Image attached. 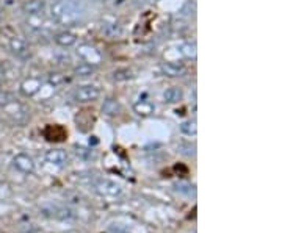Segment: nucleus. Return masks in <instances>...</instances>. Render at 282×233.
<instances>
[{
  "label": "nucleus",
  "mask_w": 282,
  "mask_h": 233,
  "mask_svg": "<svg viewBox=\"0 0 282 233\" xmlns=\"http://www.w3.org/2000/svg\"><path fill=\"white\" fill-rule=\"evenodd\" d=\"M50 16L55 22L64 27H72V25L79 24L83 17L82 7L74 2V0H55L50 5Z\"/></svg>",
  "instance_id": "nucleus-1"
},
{
  "label": "nucleus",
  "mask_w": 282,
  "mask_h": 233,
  "mask_svg": "<svg viewBox=\"0 0 282 233\" xmlns=\"http://www.w3.org/2000/svg\"><path fill=\"white\" fill-rule=\"evenodd\" d=\"M93 187H94V191L102 197H116L122 191L116 182L109 180V178H99Z\"/></svg>",
  "instance_id": "nucleus-2"
},
{
  "label": "nucleus",
  "mask_w": 282,
  "mask_h": 233,
  "mask_svg": "<svg viewBox=\"0 0 282 233\" xmlns=\"http://www.w3.org/2000/svg\"><path fill=\"white\" fill-rule=\"evenodd\" d=\"M72 97L77 103H90V102H94L100 97V89L94 85L79 86L75 89Z\"/></svg>",
  "instance_id": "nucleus-3"
},
{
  "label": "nucleus",
  "mask_w": 282,
  "mask_h": 233,
  "mask_svg": "<svg viewBox=\"0 0 282 233\" xmlns=\"http://www.w3.org/2000/svg\"><path fill=\"white\" fill-rule=\"evenodd\" d=\"M77 55H79L83 63H88V64H99L102 61V54H100V50H97L94 45L91 44H82L79 45V49H77Z\"/></svg>",
  "instance_id": "nucleus-4"
},
{
  "label": "nucleus",
  "mask_w": 282,
  "mask_h": 233,
  "mask_svg": "<svg viewBox=\"0 0 282 233\" xmlns=\"http://www.w3.org/2000/svg\"><path fill=\"white\" fill-rule=\"evenodd\" d=\"M2 108H4L5 114L8 118H11L16 124H22V122H25V119H27V110H25L24 105H20L16 99L5 103Z\"/></svg>",
  "instance_id": "nucleus-5"
},
{
  "label": "nucleus",
  "mask_w": 282,
  "mask_h": 233,
  "mask_svg": "<svg viewBox=\"0 0 282 233\" xmlns=\"http://www.w3.org/2000/svg\"><path fill=\"white\" fill-rule=\"evenodd\" d=\"M44 158L49 165L57 166V168H64L69 161L68 153L63 149H52V150H47Z\"/></svg>",
  "instance_id": "nucleus-6"
},
{
  "label": "nucleus",
  "mask_w": 282,
  "mask_h": 233,
  "mask_svg": "<svg viewBox=\"0 0 282 233\" xmlns=\"http://www.w3.org/2000/svg\"><path fill=\"white\" fill-rule=\"evenodd\" d=\"M13 166L22 174H32L35 171V161L27 153H17L13 158Z\"/></svg>",
  "instance_id": "nucleus-7"
},
{
  "label": "nucleus",
  "mask_w": 282,
  "mask_h": 233,
  "mask_svg": "<svg viewBox=\"0 0 282 233\" xmlns=\"http://www.w3.org/2000/svg\"><path fill=\"white\" fill-rule=\"evenodd\" d=\"M42 88V80L39 77H29V79H25L20 85V92L27 97H32L35 94H38Z\"/></svg>",
  "instance_id": "nucleus-8"
},
{
  "label": "nucleus",
  "mask_w": 282,
  "mask_h": 233,
  "mask_svg": "<svg viewBox=\"0 0 282 233\" xmlns=\"http://www.w3.org/2000/svg\"><path fill=\"white\" fill-rule=\"evenodd\" d=\"M10 50L19 58H27L30 55V49H29L27 42L19 39V38H13L10 41Z\"/></svg>",
  "instance_id": "nucleus-9"
},
{
  "label": "nucleus",
  "mask_w": 282,
  "mask_h": 233,
  "mask_svg": "<svg viewBox=\"0 0 282 233\" xmlns=\"http://www.w3.org/2000/svg\"><path fill=\"white\" fill-rule=\"evenodd\" d=\"M134 110L138 116H150L154 114V111H156V105L150 102V100H138L135 105H134Z\"/></svg>",
  "instance_id": "nucleus-10"
},
{
  "label": "nucleus",
  "mask_w": 282,
  "mask_h": 233,
  "mask_svg": "<svg viewBox=\"0 0 282 233\" xmlns=\"http://www.w3.org/2000/svg\"><path fill=\"white\" fill-rule=\"evenodd\" d=\"M162 74L165 77H181L185 74V67L182 64H177V63H163L162 64Z\"/></svg>",
  "instance_id": "nucleus-11"
},
{
  "label": "nucleus",
  "mask_w": 282,
  "mask_h": 233,
  "mask_svg": "<svg viewBox=\"0 0 282 233\" xmlns=\"http://www.w3.org/2000/svg\"><path fill=\"white\" fill-rule=\"evenodd\" d=\"M24 13L27 16H33V14H42L44 13V2L42 0H29L27 4H24Z\"/></svg>",
  "instance_id": "nucleus-12"
},
{
  "label": "nucleus",
  "mask_w": 282,
  "mask_h": 233,
  "mask_svg": "<svg viewBox=\"0 0 282 233\" xmlns=\"http://www.w3.org/2000/svg\"><path fill=\"white\" fill-rule=\"evenodd\" d=\"M55 42L61 47H71L77 42V36L71 32H61L55 36Z\"/></svg>",
  "instance_id": "nucleus-13"
},
{
  "label": "nucleus",
  "mask_w": 282,
  "mask_h": 233,
  "mask_svg": "<svg viewBox=\"0 0 282 233\" xmlns=\"http://www.w3.org/2000/svg\"><path fill=\"white\" fill-rule=\"evenodd\" d=\"M182 97H184V92H182L181 88H177V86H172V88L166 89L165 94H163V99L168 103H177V102L182 100Z\"/></svg>",
  "instance_id": "nucleus-14"
},
{
  "label": "nucleus",
  "mask_w": 282,
  "mask_h": 233,
  "mask_svg": "<svg viewBox=\"0 0 282 233\" xmlns=\"http://www.w3.org/2000/svg\"><path fill=\"white\" fill-rule=\"evenodd\" d=\"M119 111H121V107L115 99H107L104 102V105H102V113L107 116H116Z\"/></svg>",
  "instance_id": "nucleus-15"
},
{
  "label": "nucleus",
  "mask_w": 282,
  "mask_h": 233,
  "mask_svg": "<svg viewBox=\"0 0 282 233\" xmlns=\"http://www.w3.org/2000/svg\"><path fill=\"white\" fill-rule=\"evenodd\" d=\"M179 50H181V54H182L187 60H194V58H196V44L191 42V41L181 44Z\"/></svg>",
  "instance_id": "nucleus-16"
},
{
  "label": "nucleus",
  "mask_w": 282,
  "mask_h": 233,
  "mask_svg": "<svg viewBox=\"0 0 282 233\" xmlns=\"http://www.w3.org/2000/svg\"><path fill=\"white\" fill-rule=\"evenodd\" d=\"M94 71H96V66L88 63H80L77 67H74V74L77 77H90L91 74H94Z\"/></svg>",
  "instance_id": "nucleus-17"
},
{
  "label": "nucleus",
  "mask_w": 282,
  "mask_h": 233,
  "mask_svg": "<svg viewBox=\"0 0 282 233\" xmlns=\"http://www.w3.org/2000/svg\"><path fill=\"white\" fill-rule=\"evenodd\" d=\"M64 75L61 74V72H52V74H49V77H47V82H49V85L50 86H54V88H57V86H60V85H63L64 83Z\"/></svg>",
  "instance_id": "nucleus-18"
},
{
  "label": "nucleus",
  "mask_w": 282,
  "mask_h": 233,
  "mask_svg": "<svg viewBox=\"0 0 282 233\" xmlns=\"http://www.w3.org/2000/svg\"><path fill=\"white\" fill-rule=\"evenodd\" d=\"M181 132L184 135H188V136H194L196 135V122L194 121H185L181 124Z\"/></svg>",
  "instance_id": "nucleus-19"
},
{
  "label": "nucleus",
  "mask_w": 282,
  "mask_h": 233,
  "mask_svg": "<svg viewBox=\"0 0 282 233\" xmlns=\"http://www.w3.org/2000/svg\"><path fill=\"white\" fill-rule=\"evenodd\" d=\"M113 79L116 82H124V80H131L132 79V72L129 69H118L113 72Z\"/></svg>",
  "instance_id": "nucleus-20"
},
{
  "label": "nucleus",
  "mask_w": 282,
  "mask_h": 233,
  "mask_svg": "<svg viewBox=\"0 0 282 233\" xmlns=\"http://www.w3.org/2000/svg\"><path fill=\"white\" fill-rule=\"evenodd\" d=\"M49 216L57 218V219H69V218H72V213L66 208H58V206H54L52 215H49Z\"/></svg>",
  "instance_id": "nucleus-21"
},
{
  "label": "nucleus",
  "mask_w": 282,
  "mask_h": 233,
  "mask_svg": "<svg viewBox=\"0 0 282 233\" xmlns=\"http://www.w3.org/2000/svg\"><path fill=\"white\" fill-rule=\"evenodd\" d=\"M177 150L181 152L182 155H185V157H194V150H196V147L194 146H191V144H188V143H182V144H179V147H177Z\"/></svg>",
  "instance_id": "nucleus-22"
},
{
  "label": "nucleus",
  "mask_w": 282,
  "mask_h": 233,
  "mask_svg": "<svg viewBox=\"0 0 282 233\" xmlns=\"http://www.w3.org/2000/svg\"><path fill=\"white\" fill-rule=\"evenodd\" d=\"M75 152H77V155H80L82 158H90L91 157V150H88L85 147H77Z\"/></svg>",
  "instance_id": "nucleus-23"
}]
</instances>
